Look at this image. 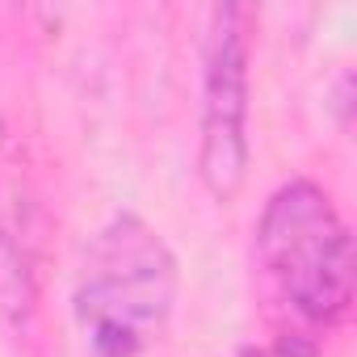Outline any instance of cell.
<instances>
[{
	"label": "cell",
	"mask_w": 357,
	"mask_h": 357,
	"mask_svg": "<svg viewBox=\"0 0 357 357\" xmlns=\"http://www.w3.org/2000/svg\"><path fill=\"white\" fill-rule=\"evenodd\" d=\"M38 303L34 252L17 227H0V328H26Z\"/></svg>",
	"instance_id": "obj_4"
},
{
	"label": "cell",
	"mask_w": 357,
	"mask_h": 357,
	"mask_svg": "<svg viewBox=\"0 0 357 357\" xmlns=\"http://www.w3.org/2000/svg\"><path fill=\"white\" fill-rule=\"evenodd\" d=\"M257 265L286 311L307 328H332L353 303V236L332 198L298 176L273 190L257 223Z\"/></svg>",
	"instance_id": "obj_2"
},
{
	"label": "cell",
	"mask_w": 357,
	"mask_h": 357,
	"mask_svg": "<svg viewBox=\"0 0 357 357\" xmlns=\"http://www.w3.org/2000/svg\"><path fill=\"white\" fill-rule=\"evenodd\" d=\"M181 269L164 236L122 211L89 244L76 278V319L97 357L147 353L172 319Z\"/></svg>",
	"instance_id": "obj_1"
},
{
	"label": "cell",
	"mask_w": 357,
	"mask_h": 357,
	"mask_svg": "<svg viewBox=\"0 0 357 357\" xmlns=\"http://www.w3.org/2000/svg\"><path fill=\"white\" fill-rule=\"evenodd\" d=\"M349 105H353V76L344 72L340 76V93H336V109H340V122L349 126Z\"/></svg>",
	"instance_id": "obj_5"
},
{
	"label": "cell",
	"mask_w": 357,
	"mask_h": 357,
	"mask_svg": "<svg viewBox=\"0 0 357 357\" xmlns=\"http://www.w3.org/2000/svg\"><path fill=\"white\" fill-rule=\"evenodd\" d=\"M240 357H307V353H294L286 344H265V349H244Z\"/></svg>",
	"instance_id": "obj_6"
},
{
	"label": "cell",
	"mask_w": 357,
	"mask_h": 357,
	"mask_svg": "<svg viewBox=\"0 0 357 357\" xmlns=\"http://www.w3.org/2000/svg\"><path fill=\"white\" fill-rule=\"evenodd\" d=\"M248 9L215 5L202 51V143L198 176L215 202H236L248 185Z\"/></svg>",
	"instance_id": "obj_3"
}]
</instances>
